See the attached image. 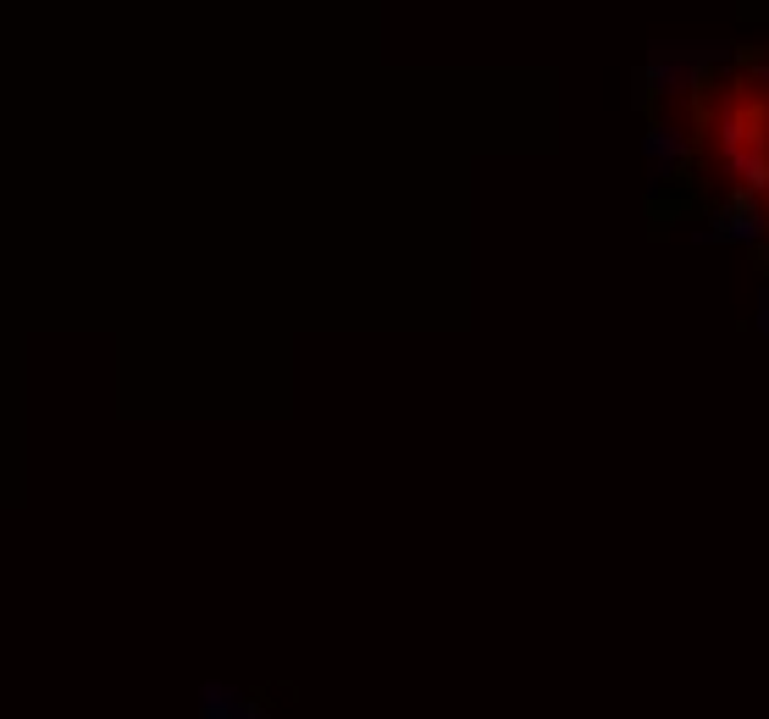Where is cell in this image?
<instances>
[{
    "label": "cell",
    "mask_w": 769,
    "mask_h": 719,
    "mask_svg": "<svg viewBox=\"0 0 769 719\" xmlns=\"http://www.w3.org/2000/svg\"><path fill=\"white\" fill-rule=\"evenodd\" d=\"M714 156L769 228V89H731L714 116Z\"/></svg>",
    "instance_id": "6da1fadb"
}]
</instances>
